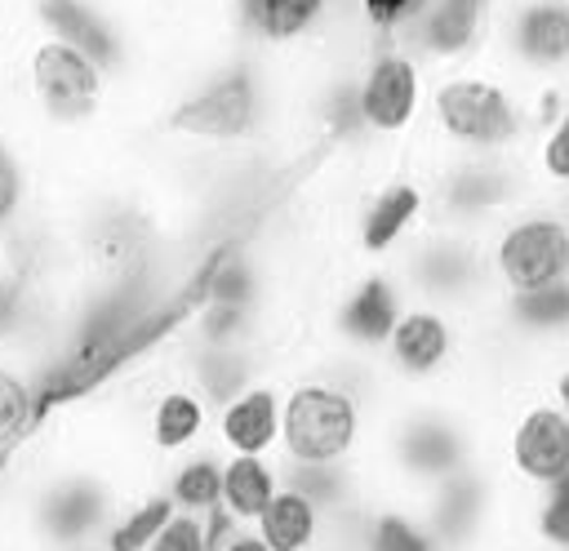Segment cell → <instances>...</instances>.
<instances>
[{"instance_id":"14","label":"cell","mask_w":569,"mask_h":551,"mask_svg":"<svg viewBox=\"0 0 569 551\" xmlns=\"http://www.w3.org/2000/svg\"><path fill=\"white\" fill-rule=\"evenodd\" d=\"M280 480L289 489H298L325 520H338L378 493V480L365 467V458H356V462H280Z\"/></svg>"},{"instance_id":"17","label":"cell","mask_w":569,"mask_h":551,"mask_svg":"<svg viewBox=\"0 0 569 551\" xmlns=\"http://www.w3.org/2000/svg\"><path fill=\"white\" fill-rule=\"evenodd\" d=\"M253 533L271 547V551H320L325 547V515L280 480L276 498L262 507V515L253 520Z\"/></svg>"},{"instance_id":"12","label":"cell","mask_w":569,"mask_h":551,"mask_svg":"<svg viewBox=\"0 0 569 551\" xmlns=\"http://www.w3.org/2000/svg\"><path fill=\"white\" fill-rule=\"evenodd\" d=\"M493 338L511 342L525 355L551 360L569 351V280L525 289V293H493L480 315H471Z\"/></svg>"},{"instance_id":"27","label":"cell","mask_w":569,"mask_h":551,"mask_svg":"<svg viewBox=\"0 0 569 551\" xmlns=\"http://www.w3.org/2000/svg\"><path fill=\"white\" fill-rule=\"evenodd\" d=\"M62 551H107L102 542H80V547H62Z\"/></svg>"},{"instance_id":"24","label":"cell","mask_w":569,"mask_h":551,"mask_svg":"<svg viewBox=\"0 0 569 551\" xmlns=\"http://www.w3.org/2000/svg\"><path fill=\"white\" fill-rule=\"evenodd\" d=\"M213 551H271V547L253 533V524H236V529H231Z\"/></svg>"},{"instance_id":"6","label":"cell","mask_w":569,"mask_h":551,"mask_svg":"<svg viewBox=\"0 0 569 551\" xmlns=\"http://www.w3.org/2000/svg\"><path fill=\"white\" fill-rule=\"evenodd\" d=\"M427 164L431 182V222L485 236L498 218L529 204L538 191L520 156H427L409 151Z\"/></svg>"},{"instance_id":"21","label":"cell","mask_w":569,"mask_h":551,"mask_svg":"<svg viewBox=\"0 0 569 551\" xmlns=\"http://www.w3.org/2000/svg\"><path fill=\"white\" fill-rule=\"evenodd\" d=\"M40 395L44 387L31 378V369L0 351V453L18 449L36 431Z\"/></svg>"},{"instance_id":"2","label":"cell","mask_w":569,"mask_h":551,"mask_svg":"<svg viewBox=\"0 0 569 551\" xmlns=\"http://www.w3.org/2000/svg\"><path fill=\"white\" fill-rule=\"evenodd\" d=\"M529 142V98L489 58L436 71L427 84L422 133L409 151L427 156H520Z\"/></svg>"},{"instance_id":"3","label":"cell","mask_w":569,"mask_h":551,"mask_svg":"<svg viewBox=\"0 0 569 551\" xmlns=\"http://www.w3.org/2000/svg\"><path fill=\"white\" fill-rule=\"evenodd\" d=\"M485 462L498 471L511 498L542 493L569 471V418L542 391L525 387L485 418Z\"/></svg>"},{"instance_id":"1","label":"cell","mask_w":569,"mask_h":551,"mask_svg":"<svg viewBox=\"0 0 569 551\" xmlns=\"http://www.w3.org/2000/svg\"><path fill=\"white\" fill-rule=\"evenodd\" d=\"M485 458V413L453 391L396 395L369 440L365 467L387 493H422Z\"/></svg>"},{"instance_id":"20","label":"cell","mask_w":569,"mask_h":551,"mask_svg":"<svg viewBox=\"0 0 569 551\" xmlns=\"http://www.w3.org/2000/svg\"><path fill=\"white\" fill-rule=\"evenodd\" d=\"M525 169H529V182L538 196H565L569 191V102L529 133L525 151H520Z\"/></svg>"},{"instance_id":"8","label":"cell","mask_w":569,"mask_h":551,"mask_svg":"<svg viewBox=\"0 0 569 551\" xmlns=\"http://www.w3.org/2000/svg\"><path fill=\"white\" fill-rule=\"evenodd\" d=\"M480 244L493 293H525L569 280V218L551 196H533L498 218Z\"/></svg>"},{"instance_id":"11","label":"cell","mask_w":569,"mask_h":551,"mask_svg":"<svg viewBox=\"0 0 569 551\" xmlns=\"http://www.w3.org/2000/svg\"><path fill=\"white\" fill-rule=\"evenodd\" d=\"M498 0H405L391 18V40H400L431 76L449 67L480 62L489 49Z\"/></svg>"},{"instance_id":"7","label":"cell","mask_w":569,"mask_h":551,"mask_svg":"<svg viewBox=\"0 0 569 551\" xmlns=\"http://www.w3.org/2000/svg\"><path fill=\"white\" fill-rule=\"evenodd\" d=\"M467 347H471V315L409 298L405 311L396 315L378 360H382V373L391 378L396 395H436V391L458 387Z\"/></svg>"},{"instance_id":"23","label":"cell","mask_w":569,"mask_h":551,"mask_svg":"<svg viewBox=\"0 0 569 551\" xmlns=\"http://www.w3.org/2000/svg\"><path fill=\"white\" fill-rule=\"evenodd\" d=\"M538 387H542V391L565 409V418H569V351H560V355H551V360L542 364Z\"/></svg>"},{"instance_id":"9","label":"cell","mask_w":569,"mask_h":551,"mask_svg":"<svg viewBox=\"0 0 569 551\" xmlns=\"http://www.w3.org/2000/svg\"><path fill=\"white\" fill-rule=\"evenodd\" d=\"M405 293L458 315H480L493 298L489 267H485V244L471 231L436 227L427 222L391 262Z\"/></svg>"},{"instance_id":"5","label":"cell","mask_w":569,"mask_h":551,"mask_svg":"<svg viewBox=\"0 0 569 551\" xmlns=\"http://www.w3.org/2000/svg\"><path fill=\"white\" fill-rule=\"evenodd\" d=\"M373 427L378 418L325 373L289 369L276 462H356L369 453Z\"/></svg>"},{"instance_id":"10","label":"cell","mask_w":569,"mask_h":551,"mask_svg":"<svg viewBox=\"0 0 569 551\" xmlns=\"http://www.w3.org/2000/svg\"><path fill=\"white\" fill-rule=\"evenodd\" d=\"M413 502L445 551H498L507 538L511 493L485 458L413 493Z\"/></svg>"},{"instance_id":"18","label":"cell","mask_w":569,"mask_h":551,"mask_svg":"<svg viewBox=\"0 0 569 551\" xmlns=\"http://www.w3.org/2000/svg\"><path fill=\"white\" fill-rule=\"evenodd\" d=\"M280 489V462L276 458H253V453H222V498L218 507L236 524H253L262 507Z\"/></svg>"},{"instance_id":"22","label":"cell","mask_w":569,"mask_h":551,"mask_svg":"<svg viewBox=\"0 0 569 551\" xmlns=\"http://www.w3.org/2000/svg\"><path fill=\"white\" fill-rule=\"evenodd\" d=\"M147 551H209V524L204 515H191V511H173L160 533L151 538Z\"/></svg>"},{"instance_id":"4","label":"cell","mask_w":569,"mask_h":551,"mask_svg":"<svg viewBox=\"0 0 569 551\" xmlns=\"http://www.w3.org/2000/svg\"><path fill=\"white\" fill-rule=\"evenodd\" d=\"M427 84L431 71L391 36H378L360 67H356V120L369 156L378 160H400L427 116Z\"/></svg>"},{"instance_id":"28","label":"cell","mask_w":569,"mask_h":551,"mask_svg":"<svg viewBox=\"0 0 569 551\" xmlns=\"http://www.w3.org/2000/svg\"><path fill=\"white\" fill-rule=\"evenodd\" d=\"M556 204H560V213L569 218V191H565V196H556Z\"/></svg>"},{"instance_id":"16","label":"cell","mask_w":569,"mask_h":551,"mask_svg":"<svg viewBox=\"0 0 569 551\" xmlns=\"http://www.w3.org/2000/svg\"><path fill=\"white\" fill-rule=\"evenodd\" d=\"M156 484L169 493V502L178 511H191V515H209L222 498V449L213 440L178 453L173 462H164L156 471Z\"/></svg>"},{"instance_id":"25","label":"cell","mask_w":569,"mask_h":551,"mask_svg":"<svg viewBox=\"0 0 569 551\" xmlns=\"http://www.w3.org/2000/svg\"><path fill=\"white\" fill-rule=\"evenodd\" d=\"M498 551H551V547H538V542H529V538H520V533H507Z\"/></svg>"},{"instance_id":"26","label":"cell","mask_w":569,"mask_h":551,"mask_svg":"<svg viewBox=\"0 0 569 551\" xmlns=\"http://www.w3.org/2000/svg\"><path fill=\"white\" fill-rule=\"evenodd\" d=\"M542 493H547V498H556V502H569V471H565V475H556Z\"/></svg>"},{"instance_id":"15","label":"cell","mask_w":569,"mask_h":551,"mask_svg":"<svg viewBox=\"0 0 569 551\" xmlns=\"http://www.w3.org/2000/svg\"><path fill=\"white\" fill-rule=\"evenodd\" d=\"M356 551H445V547L427 529V520H422L413 498L378 489L369 498V507L360 511Z\"/></svg>"},{"instance_id":"13","label":"cell","mask_w":569,"mask_h":551,"mask_svg":"<svg viewBox=\"0 0 569 551\" xmlns=\"http://www.w3.org/2000/svg\"><path fill=\"white\" fill-rule=\"evenodd\" d=\"M280 413H284V373H267L213 409L209 440L222 453L276 458L280 453Z\"/></svg>"},{"instance_id":"19","label":"cell","mask_w":569,"mask_h":551,"mask_svg":"<svg viewBox=\"0 0 569 551\" xmlns=\"http://www.w3.org/2000/svg\"><path fill=\"white\" fill-rule=\"evenodd\" d=\"M178 507L169 502V493L156 484V480H147V484H138L124 502H120V511L111 515V524H107V533L98 538L107 551H147L151 547V538L160 533V524L173 515Z\"/></svg>"}]
</instances>
